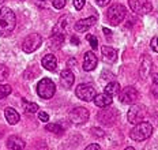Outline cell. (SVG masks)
Masks as SVG:
<instances>
[{
    "label": "cell",
    "instance_id": "obj_12",
    "mask_svg": "<svg viewBox=\"0 0 158 150\" xmlns=\"http://www.w3.org/2000/svg\"><path fill=\"white\" fill-rule=\"evenodd\" d=\"M151 68H153V60H151V57L149 55H144L142 59V63H140V67H139V77L142 79H146L151 73Z\"/></svg>",
    "mask_w": 158,
    "mask_h": 150
},
{
    "label": "cell",
    "instance_id": "obj_13",
    "mask_svg": "<svg viewBox=\"0 0 158 150\" xmlns=\"http://www.w3.org/2000/svg\"><path fill=\"white\" fill-rule=\"evenodd\" d=\"M95 22H97V17L79 19L77 23L74 25V29H75V31H78V33H83V31H87L93 25H95Z\"/></svg>",
    "mask_w": 158,
    "mask_h": 150
},
{
    "label": "cell",
    "instance_id": "obj_4",
    "mask_svg": "<svg viewBox=\"0 0 158 150\" xmlns=\"http://www.w3.org/2000/svg\"><path fill=\"white\" fill-rule=\"evenodd\" d=\"M56 93V85L52 82V79L49 78H44L41 79L37 85V94L41 98H45V100H49L55 96Z\"/></svg>",
    "mask_w": 158,
    "mask_h": 150
},
{
    "label": "cell",
    "instance_id": "obj_2",
    "mask_svg": "<svg viewBox=\"0 0 158 150\" xmlns=\"http://www.w3.org/2000/svg\"><path fill=\"white\" fill-rule=\"evenodd\" d=\"M131 138L135 142H142L144 139L150 138L151 134H153V126L147 122H139L136 124H134V128L131 130Z\"/></svg>",
    "mask_w": 158,
    "mask_h": 150
},
{
    "label": "cell",
    "instance_id": "obj_5",
    "mask_svg": "<svg viewBox=\"0 0 158 150\" xmlns=\"http://www.w3.org/2000/svg\"><path fill=\"white\" fill-rule=\"evenodd\" d=\"M41 42H42V38L40 34H37V33L29 34L23 40V42H22V49H23L25 53H31V52H34L35 49H38Z\"/></svg>",
    "mask_w": 158,
    "mask_h": 150
},
{
    "label": "cell",
    "instance_id": "obj_41",
    "mask_svg": "<svg viewBox=\"0 0 158 150\" xmlns=\"http://www.w3.org/2000/svg\"><path fill=\"white\" fill-rule=\"evenodd\" d=\"M6 2V0H0V4H3V3H4Z\"/></svg>",
    "mask_w": 158,
    "mask_h": 150
},
{
    "label": "cell",
    "instance_id": "obj_17",
    "mask_svg": "<svg viewBox=\"0 0 158 150\" xmlns=\"http://www.w3.org/2000/svg\"><path fill=\"white\" fill-rule=\"evenodd\" d=\"M112 101H113V97L108 93L95 94V97H94V104L97 106H100V108H106V106H109L112 104Z\"/></svg>",
    "mask_w": 158,
    "mask_h": 150
},
{
    "label": "cell",
    "instance_id": "obj_37",
    "mask_svg": "<svg viewBox=\"0 0 158 150\" xmlns=\"http://www.w3.org/2000/svg\"><path fill=\"white\" fill-rule=\"evenodd\" d=\"M100 149H101V146L97 145V143H91V145L86 146V150H100Z\"/></svg>",
    "mask_w": 158,
    "mask_h": 150
},
{
    "label": "cell",
    "instance_id": "obj_19",
    "mask_svg": "<svg viewBox=\"0 0 158 150\" xmlns=\"http://www.w3.org/2000/svg\"><path fill=\"white\" fill-rule=\"evenodd\" d=\"M41 64H42V67L47 68V70L51 71V73H55L56 68H57V60H56V57L52 53L45 55L41 60Z\"/></svg>",
    "mask_w": 158,
    "mask_h": 150
},
{
    "label": "cell",
    "instance_id": "obj_23",
    "mask_svg": "<svg viewBox=\"0 0 158 150\" xmlns=\"http://www.w3.org/2000/svg\"><path fill=\"white\" fill-rule=\"evenodd\" d=\"M120 90H121L120 85H118L117 82H114V81H112V82H109V83L106 85V86H105V93L110 94L112 97L120 93Z\"/></svg>",
    "mask_w": 158,
    "mask_h": 150
},
{
    "label": "cell",
    "instance_id": "obj_27",
    "mask_svg": "<svg viewBox=\"0 0 158 150\" xmlns=\"http://www.w3.org/2000/svg\"><path fill=\"white\" fill-rule=\"evenodd\" d=\"M7 77H8V68L4 64H0V82L7 79Z\"/></svg>",
    "mask_w": 158,
    "mask_h": 150
},
{
    "label": "cell",
    "instance_id": "obj_10",
    "mask_svg": "<svg viewBox=\"0 0 158 150\" xmlns=\"http://www.w3.org/2000/svg\"><path fill=\"white\" fill-rule=\"evenodd\" d=\"M118 100L121 104H134L138 100V92L132 86H127L118 93Z\"/></svg>",
    "mask_w": 158,
    "mask_h": 150
},
{
    "label": "cell",
    "instance_id": "obj_34",
    "mask_svg": "<svg viewBox=\"0 0 158 150\" xmlns=\"http://www.w3.org/2000/svg\"><path fill=\"white\" fill-rule=\"evenodd\" d=\"M150 47L153 48V51H154V52H157V53H158V35H157V37H154L153 40H151Z\"/></svg>",
    "mask_w": 158,
    "mask_h": 150
},
{
    "label": "cell",
    "instance_id": "obj_36",
    "mask_svg": "<svg viewBox=\"0 0 158 150\" xmlns=\"http://www.w3.org/2000/svg\"><path fill=\"white\" fill-rule=\"evenodd\" d=\"M95 3H97L100 7H105V6H108L110 3V0H95Z\"/></svg>",
    "mask_w": 158,
    "mask_h": 150
},
{
    "label": "cell",
    "instance_id": "obj_35",
    "mask_svg": "<svg viewBox=\"0 0 158 150\" xmlns=\"http://www.w3.org/2000/svg\"><path fill=\"white\" fill-rule=\"evenodd\" d=\"M151 94H153L156 98H158V83H154L151 86Z\"/></svg>",
    "mask_w": 158,
    "mask_h": 150
},
{
    "label": "cell",
    "instance_id": "obj_26",
    "mask_svg": "<svg viewBox=\"0 0 158 150\" xmlns=\"http://www.w3.org/2000/svg\"><path fill=\"white\" fill-rule=\"evenodd\" d=\"M11 92H12V89H11L10 85H0V100L10 96Z\"/></svg>",
    "mask_w": 158,
    "mask_h": 150
},
{
    "label": "cell",
    "instance_id": "obj_28",
    "mask_svg": "<svg viewBox=\"0 0 158 150\" xmlns=\"http://www.w3.org/2000/svg\"><path fill=\"white\" fill-rule=\"evenodd\" d=\"M86 40L90 42V45H91V48L95 51L98 48V41H97V38H95V35H91V34H89L87 37H86Z\"/></svg>",
    "mask_w": 158,
    "mask_h": 150
},
{
    "label": "cell",
    "instance_id": "obj_39",
    "mask_svg": "<svg viewBox=\"0 0 158 150\" xmlns=\"http://www.w3.org/2000/svg\"><path fill=\"white\" fill-rule=\"evenodd\" d=\"M102 31L105 34H106V38H110V35H112V31L109 30V29H106V27H104L102 29Z\"/></svg>",
    "mask_w": 158,
    "mask_h": 150
},
{
    "label": "cell",
    "instance_id": "obj_42",
    "mask_svg": "<svg viewBox=\"0 0 158 150\" xmlns=\"http://www.w3.org/2000/svg\"><path fill=\"white\" fill-rule=\"evenodd\" d=\"M21 2H23V0H21Z\"/></svg>",
    "mask_w": 158,
    "mask_h": 150
},
{
    "label": "cell",
    "instance_id": "obj_18",
    "mask_svg": "<svg viewBox=\"0 0 158 150\" xmlns=\"http://www.w3.org/2000/svg\"><path fill=\"white\" fill-rule=\"evenodd\" d=\"M72 21L71 15H64V17H61L60 19H59L57 25L53 27V33L56 34H64L65 35V30H67V26L68 23Z\"/></svg>",
    "mask_w": 158,
    "mask_h": 150
},
{
    "label": "cell",
    "instance_id": "obj_25",
    "mask_svg": "<svg viewBox=\"0 0 158 150\" xmlns=\"http://www.w3.org/2000/svg\"><path fill=\"white\" fill-rule=\"evenodd\" d=\"M47 131H51L53 134H57V135H61V134L64 132V128L61 127L59 123H49V124H47Z\"/></svg>",
    "mask_w": 158,
    "mask_h": 150
},
{
    "label": "cell",
    "instance_id": "obj_21",
    "mask_svg": "<svg viewBox=\"0 0 158 150\" xmlns=\"http://www.w3.org/2000/svg\"><path fill=\"white\" fill-rule=\"evenodd\" d=\"M4 116H6V120L8 122V124H11V126L16 124V123L19 122V119H21L19 113L16 112L14 108H6V110H4Z\"/></svg>",
    "mask_w": 158,
    "mask_h": 150
},
{
    "label": "cell",
    "instance_id": "obj_32",
    "mask_svg": "<svg viewBox=\"0 0 158 150\" xmlns=\"http://www.w3.org/2000/svg\"><path fill=\"white\" fill-rule=\"evenodd\" d=\"M85 3H86V0H74V7L77 10H82Z\"/></svg>",
    "mask_w": 158,
    "mask_h": 150
},
{
    "label": "cell",
    "instance_id": "obj_16",
    "mask_svg": "<svg viewBox=\"0 0 158 150\" xmlns=\"http://www.w3.org/2000/svg\"><path fill=\"white\" fill-rule=\"evenodd\" d=\"M101 55H102L104 61H106V63H114L117 59V51L112 47H108V45L101 48Z\"/></svg>",
    "mask_w": 158,
    "mask_h": 150
},
{
    "label": "cell",
    "instance_id": "obj_24",
    "mask_svg": "<svg viewBox=\"0 0 158 150\" xmlns=\"http://www.w3.org/2000/svg\"><path fill=\"white\" fill-rule=\"evenodd\" d=\"M22 106H23L25 112H27V113H35L38 110V105L35 102H31V101L23 100V102H22Z\"/></svg>",
    "mask_w": 158,
    "mask_h": 150
},
{
    "label": "cell",
    "instance_id": "obj_9",
    "mask_svg": "<svg viewBox=\"0 0 158 150\" xmlns=\"http://www.w3.org/2000/svg\"><path fill=\"white\" fill-rule=\"evenodd\" d=\"M146 115V108L142 105H132L127 113V119L131 124H136V123L142 122Z\"/></svg>",
    "mask_w": 158,
    "mask_h": 150
},
{
    "label": "cell",
    "instance_id": "obj_29",
    "mask_svg": "<svg viewBox=\"0 0 158 150\" xmlns=\"http://www.w3.org/2000/svg\"><path fill=\"white\" fill-rule=\"evenodd\" d=\"M33 3H34L38 8H47L49 6V3H51V0H33Z\"/></svg>",
    "mask_w": 158,
    "mask_h": 150
},
{
    "label": "cell",
    "instance_id": "obj_11",
    "mask_svg": "<svg viewBox=\"0 0 158 150\" xmlns=\"http://www.w3.org/2000/svg\"><path fill=\"white\" fill-rule=\"evenodd\" d=\"M97 119L105 126H112L117 120V110L116 109H104L98 113Z\"/></svg>",
    "mask_w": 158,
    "mask_h": 150
},
{
    "label": "cell",
    "instance_id": "obj_30",
    "mask_svg": "<svg viewBox=\"0 0 158 150\" xmlns=\"http://www.w3.org/2000/svg\"><path fill=\"white\" fill-rule=\"evenodd\" d=\"M101 79H105V81H109V82H112V81L114 79V75L112 73H109L108 70H105V71H102V74H101Z\"/></svg>",
    "mask_w": 158,
    "mask_h": 150
},
{
    "label": "cell",
    "instance_id": "obj_22",
    "mask_svg": "<svg viewBox=\"0 0 158 150\" xmlns=\"http://www.w3.org/2000/svg\"><path fill=\"white\" fill-rule=\"evenodd\" d=\"M63 42H64V34L53 33L51 37V40H49V45H51L52 49H59V48L63 45Z\"/></svg>",
    "mask_w": 158,
    "mask_h": 150
},
{
    "label": "cell",
    "instance_id": "obj_33",
    "mask_svg": "<svg viewBox=\"0 0 158 150\" xmlns=\"http://www.w3.org/2000/svg\"><path fill=\"white\" fill-rule=\"evenodd\" d=\"M38 119L41 120V122H44V123H48L49 115H48L47 112H38Z\"/></svg>",
    "mask_w": 158,
    "mask_h": 150
},
{
    "label": "cell",
    "instance_id": "obj_7",
    "mask_svg": "<svg viewBox=\"0 0 158 150\" xmlns=\"http://www.w3.org/2000/svg\"><path fill=\"white\" fill-rule=\"evenodd\" d=\"M128 4H130L131 10L135 14H139V15L149 14L153 10V6H151L149 0H128Z\"/></svg>",
    "mask_w": 158,
    "mask_h": 150
},
{
    "label": "cell",
    "instance_id": "obj_20",
    "mask_svg": "<svg viewBox=\"0 0 158 150\" xmlns=\"http://www.w3.org/2000/svg\"><path fill=\"white\" fill-rule=\"evenodd\" d=\"M6 145H7V148L10 150H22V149H25L26 143L19 136H10Z\"/></svg>",
    "mask_w": 158,
    "mask_h": 150
},
{
    "label": "cell",
    "instance_id": "obj_6",
    "mask_svg": "<svg viewBox=\"0 0 158 150\" xmlns=\"http://www.w3.org/2000/svg\"><path fill=\"white\" fill-rule=\"evenodd\" d=\"M75 94H77V97L82 101H93L95 97V89L93 85L81 83L77 86Z\"/></svg>",
    "mask_w": 158,
    "mask_h": 150
},
{
    "label": "cell",
    "instance_id": "obj_31",
    "mask_svg": "<svg viewBox=\"0 0 158 150\" xmlns=\"http://www.w3.org/2000/svg\"><path fill=\"white\" fill-rule=\"evenodd\" d=\"M53 7L56 10H61V8H64L65 7V4H67V0H53Z\"/></svg>",
    "mask_w": 158,
    "mask_h": 150
},
{
    "label": "cell",
    "instance_id": "obj_40",
    "mask_svg": "<svg viewBox=\"0 0 158 150\" xmlns=\"http://www.w3.org/2000/svg\"><path fill=\"white\" fill-rule=\"evenodd\" d=\"M153 82L154 83H158V73L153 75Z\"/></svg>",
    "mask_w": 158,
    "mask_h": 150
},
{
    "label": "cell",
    "instance_id": "obj_3",
    "mask_svg": "<svg viewBox=\"0 0 158 150\" xmlns=\"http://www.w3.org/2000/svg\"><path fill=\"white\" fill-rule=\"evenodd\" d=\"M127 15V10L123 4H113L112 7L108 8L106 11V19L109 23L113 26H117L123 22V19Z\"/></svg>",
    "mask_w": 158,
    "mask_h": 150
},
{
    "label": "cell",
    "instance_id": "obj_14",
    "mask_svg": "<svg viewBox=\"0 0 158 150\" xmlns=\"http://www.w3.org/2000/svg\"><path fill=\"white\" fill-rule=\"evenodd\" d=\"M98 64V59L94 55V52H86L83 57V70L85 71H93Z\"/></svg>",
    "mask_w": 158,
    "mask_h": 150
},
{
    "label": "cell",
    "instance_id": "obj_38",
    "mask_svg": "<svg viewBox=\"0 0 158 150\" xmlns=\"http://www.w3.org/2000/svg\"><path fill=\"white\" fill-rule=\"evenodd\" d=\"M91 132H94V135H95V136H104V131H102V130L91 128Z\"/></svg>",
    "mask_w": 158,
    "mask_h": 150
},
{
    "label": "cell",
    "instance_id": "obj_8",
    "mask_svg": "<svg viewBox=\"0 0 158 150\" xmlns=\"http://www.w3.org/2000/svg\"><path fill=\"white\" fill-rule=\"evenodd\" d=\"M89 117H90V113L83 106H77L70 112V120L75 124H85L89 120Z\"/></svg>",
    "mask_w": 158,
    "mask_h": 150
},
{
    "label": "cell",
    "instance_id": "obj_15",
    "mask_svg": "<svg viewBox=\"0 0 158 150\" xmlns=\"http://www.w3.org/2000/svg\"><path fill=\"white\" fill-rule=\"evenodd\" d=\"M74 81H75V77L72 74V71L70 68L67 70H63L60 74V85L64 87V89H70V87L74 85Z\"/></svg>",
    "mask_w": 158,
    "mask_h": 150
},
{
    "label": "cell",
    "instance_id": "obj_1",
    "mask_svg": "<svg viewBox=\"0 0 158 150\" xmlns=\"http://www.w3.org/2000/svg\"><path fill=\"white\" fill-rule=\"evenodd\" d=\"M16 26V17L11 8H0V37H8Z\"/></svg>",
    "mask_w": 158,
    "mask_h": 150
}]
</instances>
